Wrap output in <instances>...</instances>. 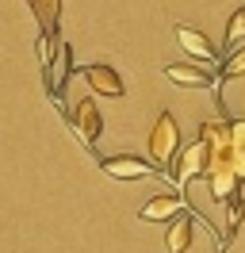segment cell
Masks as SVG:
<instances>
[{"label":"cell","instance_id":"1","mask_svg":"<svg viewBox=\"0 0 245 253\" xmlns=\"http://www.w3.org/2000/svg\"><path fill=\"white\" fill-rule=\"evenodd\" d=\"M176 154H180V126H176V119H172L168 111H161L157 123H153V130H150V158L157 161V169H161V165H172Z\"/></svg>","mask_w":245,"mask_h":253},{"label":"cell","instance_id":"2","mask_svg":"<svg viewBox=\"0 0 245 253\" xmlns=\"http://www.w3.org/2000/svg\"><path fill=\"white\" fill-rule=\"evenodd\" d=\"M207 161H211L207 142H192L180 158H176V165H172V184L184 192V188H188V180H196V176L207 173Z\"/></svg>","mask_w":245,"mask_h":253},{"label":"cell","instance_id":"3","mask_svg":"<svg viewBox=\"0 0 245 253\" xmlns=\"http://www.w3.org/2000/svg\"><path fill=\"white\" fill-rule=\"evenodd\" d=\"M69 123H73V134H77L84 146H96V142H100L104 119H100V108H96V100H92V96L77 100V108H73V115H69Z\"/></svg>","mask_w":245,"mask_h":253},{"label":"cell","instance_id":"4","mask_svg":"<svg viewBox=\"0 0 245 253\" xmlns=\"http://www.w3.org/2000/svg\"><path fill=\"white\" fill-rule=\"evenodd\" d=\"M100 169H104L107 176H115V180H142V176L157 173V165H146V161L134 158V154H115V158H104V161H100Z\"/></svg>","mask_w":245,"mask_h":253},{"label":"cell","instance_id":"5","mask_svg":"<svg viewBox=\"0 0 245 253\" xmlns=\"http://www.w3.org/2000/svg\"><path fill=\"white\" fill-rule=\"evenodd\" d=\"M81 73H84V81H88V88H92V92H100V96H122V92H126V88H122V77L111 69V65L96 62V65H84Z\"/></svg>","mask_w":245,"mask_h":253},{"label":"cell","instance_id":"6","mask_svg":"<svg viewBox=\"0 0 245 253\" xmlns=\"http://www.w3.org/2000/svg\"><path fill=\"white\" fill-rule=\"evenodd\" d=\"M46 73V92L54 96V100H61V92H65V81H69V46L65 42H58V50H54V62L42 69Z\"/></svg>","mask_w":245,"mask_h":253},{"label":"cell","instance_id":"7","mask_svg":"<svg viewBox=\"0 0 245 253\" xmlns=\"http://www.w3.org/2000/svg\"><path fill=\"white\" fill-rule=\"evenodd\" d=\"M176 42H180L192 58H199V62H214V58H218L214 42L203 31H196V27H184V23H180V27H176Z\"/></svg>","mask_w":245,"mask_h":253},{"label":"cell","instance_id":"8","mask_svg":"<svg viewBox=\"0 0 245 253\" xmlns=\"http://www.w3.org/2000/svg\"><path fill=\"white\" fill-rule=\"evenodd\" d=\"M180 211H188V200H184V196H153L138 215L146 222H165V219H172V215H180Z\"/></svg>","mask_w":245,"mask_h":253},{"label":"cell","instance_id":"9","mask_svg":"<svg viewBox=\"0 0 245 253\" xmlns=\"http://www.w3.org/2000/svg\"><path fill=\"white\" fill-rule=\"evenodd\" d=\"M35 19H39V31L42 39H58V19H61V0H23Z\"/></svg>","mask_w":245,"mask_h":253},{"label":"cell","instance_id":"10","mask_svg":"<svg viewBox=\"0 0 245 253\" xmlns=\"http://www.w3.org/2000/svg\"><path fill=\"white\" fill-rule=\"evenodd\" d=\"M165 77L180 88H214V77L196 65H165Z\"/></svg>","mask_w":245,"mask_h":253},{"label":"cell","instance_id":"11","mask_svg":"<svg viewBox=\"0 0 245 253\" xmlns=\"http://www.w3.org/2000/svg\"><path fill=\"white\" fill-rule=\"evenodd\" d=\"M188 246H192V219L184 215V219H172V222H168L165 250H168V253H184Z\"/></svg>","mask_w":245,"mask_h":253},{"label":"cell","instance_id":"12","mask_svg":"<svg viewBox=\"0 0 245 253\" xmlns=\"http://www.w3.org/2000/svg\"><path fill=\"white\" fill-rule=\"evenodd\" d=\"M245 46V4L230 16V23H226V50L234 54V50H242Z\"/></svg>","mask_w":245,"mask_h":253},{"label":"cell","instance_id":"13","mask_svg":"<svg viewBox=\"0 0 245 253\" xmlns=\"http://www.w3.org/2000/svg\"><path fill=\"white\" fill-rule=\"evenodd\" d=\"M230 77H245V46L234 50L226 62H222V81H230Z\"/></svg>","mask_w":245,"mask_h":253},{"label":"cell","instance_id":"14","mask_svg":"<svg viewBox=\"0 0 245 253\" xmlns=\"http://www.w3.org/2000/svg\"><path fill=\"white\" fill-rule=\"evenodd\" d=\"M230 138L238 150H245V119H230Z\"/></svg>","mask_w":245,"mask_h":253}]
</instances>
